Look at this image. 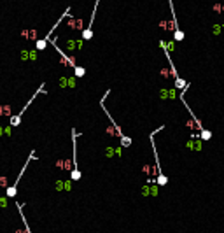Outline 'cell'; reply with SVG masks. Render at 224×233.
I'll return each instance as SVG.
<instances>
[{
	"mask_svg": "<svg viewBox=\"0 0 224 233\" xmlns=\"http://www.w3.org/2000/svg\"><path fill=\"white\" fill-rule=\"evenodd\" d=\"M35 158V151H32L30 153V156H28V160L25 161V165L21 167V172L18 174V177H16V181H14V184L11 186V188H7V191H5V195H7V198H14L16 196V193H18V184H19V181H21V177H23V174H25V170H26V167H28V163L32 161Z\"/></svg>",
	"mask_w": 224,
	"mask_h": 233,
	"instance_id": "obj_2",
	"label": "cell"
},
{
	"mask_svg": "<svg viewBox=\"0 0 224 233\" xmlns=\"http://www.w3.org/2000/svg\"><path fill=\"white\" fill-rule=\"evenodd\" d=\"M200 132H201V133H200V139H201V140H210V139H212V132L205 130V128L200 130Z\"/></svg>",
	"mask_w": 224,
	"mask_h": 233,
	"instance_id": "obj_12",
	"label": "cell"
},
{
	"mask_svg": "<svg viewBox=\"0 0 224 233\" xmlns=\"http://www.w3.org/2000/svg\"><path fill=\"white\" fill-rule=\"evenodd\" d=\"M47 41H44V39H39V41H35V49L37 51H44L47 48Z\"/></svg>",
	"mask_w": 224,
	"mask_h": 233,
	"instance_id": "obj_8",
	"label": "cell"
},
{
	"mask_svg": "<svg viewBox=\"0 0 224 233\" xmlns=\"http://www.w3.org/2000/svg\"><path fill=\"white\" fill-rule=\"evenodd\" d=\"M170 9H172V28H173V39L175 42H182L184 41V32L179 28V21H177V16H175V9H173V0H170Z\"/></svg>",
	"mask_w": 224,
	"mask_h": 233,
	"instance_id": "obj_4",
	"label": "cell"
},
{
	"mask_svg": "<svg viewBox=\"0 0 224 233\" xmlns=\"http://www.w3.org/2000/svg\"><path fill=\"white\" fill-rule=\"evenodd\" d=\"M131 142H133V139L131 137H121V139H119V144H121V147H130V146H131Z\"/></svg>",
	"mask_w": 224,
	"mask_h": 233,
	"instance_id": "obj_9",
	"label": "cell"
},
{
	"mask_svg": "<svg viewBox=\"0 0 224 233\" xmlns=\"http://www.w3.org/2000/svg\"><path fill=\"white\" fill-rule=\"evenodd\" d=\"M23 37H25V39H33V41H37V32L26 30V32H23Z\"/></svg>",
	"mask_w": 224,
	"mask_h": 233,
	"instance_id": "obj_13",
	"label": "cell"
},
{
	"mask_svg": "<svg viewBox=\"0 0 224 233\" xmlns=\"http://www.w3.org/2000/svg\"><path fill=\"white\" fill-rule=\"evenodd\" d=\"M212 32H214V35H224V25H214L212 26Z\"/></svg>",
	"mask_w": 224,
	"mask_h": 233,
	"instance_id": "obj_10",
	"label": "cell"
},
{
	"mask_svg": "<svg viewBox=\"0 0 224 233\" xmlns=\"http://www.w3.org/2000/svg\"><path fill=\"white\" fill-rule=\"evenodd\" d=\"M166 182H168V177L163 175V174H159V175H158V184H159V186H165Z\"/></svg>",
	"mask_w": 224,
	"mask_h": 233,
	"instance_id": "obj_16",
	"label": "cell"
},
{
	"mask_svg": "<svg viewBox=\"0 0 224 233\" xmlns=\"http://www.w3.org/2000/svg\"><path fill=\"white\" fill-rule=\"evenodd\" d=\"M21 58H23V60H32V62H35V60H37V49H23L21 51Z\"/></svg>",
	"mask_w": 224,
	"mask_h": 233,
	"instance_id": "obj_6",
	"label": "cell"
},
{
	"mask_svg": "<svg viewBox=\"0 0 224 233\" xmlns=\"http://www.w3.org/2000/svg\"><path fill=\"white\" fill-rule=\"evenodd\" d=\"M161 98H173L175 97V93H173V90H161Z\"/></svg>",
	"mask_w": 224,
	"mask_h": 233,
	"instance_id": "obj_11",
	"label": "cell"
},
{
	"mask_svg": "<svg viewBox=\"0 0 224 233\" xmlns=\"http://www.w3.org/2000/svg\"><path fill=\"white\" fill-rule=\"evenodd\" d=\"M74 83H75L74 79H65L63 77L61 81H60V86H61V88H65V86H74Z\"/></svg>",
	"mask_w": 224,
	"mask_h": 233,
	"instance_id": "obj_15",
	"label": "cell"
},
{
	"mask_svg": "<svg viewBox=\"0 0 224 233\" xmlns=\"http://www.w3.org/2000/svg\"><path fill=\"white\" fill-rule=\"evenodd\" d=\"M44 88H46V84L42 83V84L39 86V90L35 91V95H32V98H30V100L26 102V104L23 105V109H21L19 112H18V114H14V116H11V119H9V123H11V126H12V128H16V126H19V125H21V116L25 114V111H26L28 107H30V104H33V102H35V98H37V97H39L40 93H46V90H44Z\"/></svg>",
	"mask_w": 224,
	"mask_h": 233,
	"instance_id": "obj_1",
	"label": "cell"
},
{
	"mask_svg": "<svg viewBox=\"0 0 224 233\" xmlns=\"http://www.w3.org/2000/svg\"><path fill=\"white\" fill-rule=\"evenodd\" d=\"M82 44L84 41L82 39H68V41H65V46H67V49L68 51H79V49H82Z\"/></svg>",
	"mask_w": 224,
	"mask_h": 233,
	"instance_id": "obj_5",
	"label": "cell"
},
{
	"mask_svg": "<svg viewBox=\"0 0 224 233\" xmlns=\"http://www.w3.org/2000/svg\"><path fill=\"white\" fill-rule=\"evenodd\" d=\"M98 4H100V0H96V2H95L89 23H88V26H86V28L81 32V39H82V41H91V39H93V23H95V16H96V11H98Z\"/></svg>",
	"mask_w": 224,
	"mask_h": 233,
	"instance_id": "obj_3",
	"label": "cell"
},
{
	"mask_svg": "<svg viewBox=\"0 0 224 233\" xmlns=\"http://www.w3.org/2000/svg\"><path fill=\"white\" fill-rule=\"evenodd\" d=\"M70 179H72V181H79V179H81V170L74 168L72 172H70Z\"/></svg>",
	"mask_w": 224,
	"mask_h": 233,
	"instance_id": "obj_14",
	"label": "cell"
},
{
	"mask_svg": "<svg viewBox=\"0 0 224 233\" xmlns=\"http://www.w3.org/2000/svg\"><path fill=\"white\" fill-rule=\"evenodd\" d=\"M74 76H75L77 79L84 77V76H86V69L81 67V65H75V67H74Z\"/></svg>",
	"mask_w": 224,
	"mask_h": 233,
	"instance_id": "obj_7",
	"label": "cell"
}]
</instances>
